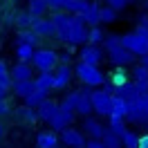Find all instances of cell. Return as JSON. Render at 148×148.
<instances>
[{
    "label": "cell",
    "instance_id": "obj_1",
    "mask_svg": "<svg viewBox=\"0 0 148 148\" xmlns=\"http://www.w3.org/2000/svg\"><path fill=\"white\" fill-rule=\"evenodd\" d=\"M121 45L130 49L135 56H144L148 54V32L144 29H137V32H130V34H123L121 36Z\"/></svg>",
    "mask_w": 148,
    "mask_h": 148
},
{
    "label": "cell",
    "instance_id": "obj_2",
    "mask_svg": "<svg viewBox=\"0 0 148 148\" xmlns=\"http://www.w3.org/2000/svg\"><path fill=\"white\" fill-rule=\"evenodd\" d=\"M88 43V27L81 14H70V36H67V45L74 49V45Z\"/></svg>",
    "mask_w": 148,
    "mask_h": 148
},
{
    "label": "cell",
    "instance_id": "obj_3",
    "mask_svg": "<svg viewBox=\"0 0 148 148\" xmlns=\"http://www.w3.org/2000/svg\"><path fill=\"white\" fill-rule=\"evenodd\" d=\"M76 76L83 81L85 85H90V88H97V85H103L106 83V76L101 74V70H99V65H90V63H81L76 65Z\"/></svg>",
    "mask_w": 148,
    "mask_h": 148
},
{
    "label": "cell",
    "instance_id": "obj_4",
    "mask_svg": "<svg viewBox=\"0 0 148 148\" xmlns=\"http://www.w3.org/2000/svg\"><path fill=\"white\" fill-rule=\"evenodd\" d=\"M126 121H130V123H146L148 121V94H139L130 103L128 112H126Z\"/></svg>",
    "mask_w": 148,
    "mask_h": 148
},
{
    "label": "cell",
    "instance_id": "obj_5",
    "mask_svg": "<svg viewBox=\"0 0 148 148\" xmlns=\"http://www.w3.org/2000/svg\"><path fill=\"white\" fill-rule=\"evenodd\" d=\"M32 63L36 65L38 72H52L56 67V63H58V54L54 49H34Z\"/></svg>",
    "mask_w": 148,
    "mask_h": 148
},
{
    "label": "cell",
    "instance_id": "obj_6",
    "mask_svg": "<svg viewBox=\"0 0 148 148\" xmlns=\"http://www.w3.org/2000/svg\"><path fill=\"white\" fill-rule=\"evenodd\" d=\"M110 101L112 94L108 90H92V112L99 117H110Z\"/></svg>",
    "mask_w": 148,
    "mask_h": 148
},
{
    "label": "cell",
    "instance_id": "obj_7",
    "mask_svg": "<svg viewBox=\"0 0 148 148\" xmlns=\"http://www.w3.org/2000/svg\"><path fill=\"white\" fill-rule=\"evenodd\" d=\"M108 61H110L112 65H121V67H123V65H130L135 61V54L119 43V45H114V47L108 49Z\"/></svg>",
    "mask_w": 148,
    "mask_h": 148
},
{
    "label": "cell",
    "instance_id": "obj_8",
    "mask_svg": "<svg viewBox=\"0 0 148 148\" xmlns=\"http://www.w3.org/2000/svg\"><path fill=\"white\" fill-rule=\"evenodd\" d=\"M52 23H54V27H56V38L67 43V36H70V14L58 11V14L52 16Z\"/></svg>",
    "mask_w": 148,
    "mask_h": 148
},
{
    "label": "cell",
    "instance_id": "obj_9",
    "mask_svg": "<svg viewBox=\"0 0 148 148\" xmlns=\"http://www.w3.org/2000/svg\"><path fill=\"white\" fill-rule=\"evenodd\" d=\"M72 121H74V110H65L58 106L56 114L49 119V126H52V130H63L67 126H72Z\"/></svg>",
    "mask_w": 148,
    "mask_h": 148
},
{
    "label": "cell",
    "instance_id": "obj_10",
    "mask_svg": "<svg viewBox=\"0 0 148 148\" xmlns=\"http://www.w3.org/2000/svg\"><path fill=\"white\" fill-rule=\"evenodd\" d=\"M70 79H72V67H70V63H61V67L54 72V85H52V90H63L65 85L70 83Z\"/></svg>",
    "mask_w": 148,
    "mask_h": 148
},
{
    "label": "cell",
    "instance_id": "obj_11",
    "mask_svg": "<svg viewBox=\"0 0 148 148\" xmlns=\"http://www.w3.org/2000/svg\"><path fill=\"white\" fill-rule=\"evenodd\" d=\"M56 110H58V103L52 101V99H47V97H45V99H43V101L36 106L38 119H40V121H47V123H49V119H52V117L56 114Z\"/></svg>",
    "mask_w": 148,
    "mask_h": 148
},
{
    "label": "cell",
    "instance_id": "obj_12",
    "mask_svg": "<svg viewBox=\"0 0 148 148\" xmlns=\"http://www.w3.org/2000/svg\"><path fill=\"white\" fill-rule=\"evenodd\" d=\"M74 112H79V114H83V117H88V114L92 112V90H90V85H88V90H81V92H79V101H76Z\"/></svg>",
    "mask_w": 148,
    "mask_h": 148
},
{
    "label": "cell",
    "instance_id": "obj_13",
    "mask_svg": "<svg viewBox=\"0 0 148 148\" xmlns=\"http://www.w3.org/2000/svg\"><path fill=\"white\" fill-rule=\"evenodd\" d=\"M32 29L36 32L38 36H43V38L56 36V27H54V23H52V20H45L43 16H40V18H34V23H32Z\"/></svg>",
    "mask_w": 148,
    "mask_h": 148
},
{
    "label": "cell",
    "instance_id": "obj_14",
    "mask_svg": "<svg viewBox=\"0 0 148 148\" xmlns=\"http://www.w3.org/2000/svg\"><path fill=\"white\" fill-rule=\"evenodd\" d=\"M81 16H83L85 25H90V27L101 25V7H99L97 2H88V7L81 11Z\"/></svg>",
    "mask_w": 148,
    "mask_h": 148
},
{
    "label": "cell",
    "instance_id": "obj_15",
    "mask_svg": "<svg viewBox=\"0 0 148 148\" xmlns=\"http://www.w3.org/2000/svg\"><path fill=\"white\" fill-rule=\"evenodd\" d=\"M83 130H88V135H90L92 139H101L103 135H106V130H108V128L88 114V117H85V121H83Z\"/></svg>",
    "mask_w": 148,
    "mask_h": 148
},
{
    "label": "cell",
    "instance_id": "obj_16",
    "mask_svg": "<svg viewBox=\"0 0 148 148\" xmlns=\"http://www.w3.org/2000/svg\"><path fill=\"white\" fill-rule=\"evenodd\" d=\"M61 139H63V144L65 146H83L85 144V139H83V135L79 132V130H74L72 126H67V128H63V135H61Z\"/></svg>",
    "mask_w": 148,
    "mask_h": 148
},
{
    "label": "cell",
    "instance_id": "obj_17",
    "mask_svg": "<svg viewBox=\"0 0 148 148\" xmlns=\"http://www.w3.org/2000/svg\"><path fill=\"white\" fill-rule=\"evenodd\" d=\"M103 58V52L99 49L97 45H88L81 49V61L83 63H90V65H99Z\"/></svg>",
    "mask_w": 148,
    "mask_h": 148
},
{
    "label": "cell",
    "instance_id": "obj_18",
    "mask_svg": "<svg viewBox=\"0 0 148 148\" xmlns=\"http://www.w3.org/2000/svg\"><path fill=\"white\" fill-rule=\"evenodd\" d=\"M27 79H34V72H32L29 63L18 61V63H16V67L11 70V81H27Z\"/></svg>",
    "mask_w": 148,
    "mask_h": 148
},
{
    "label": "cell",
    "instance_id": "obj_19",
    "mask_svg": "<svg viewBox=\"0 0 148 148\" xmlns=\"http://www.w3.org/2000/svg\"><path fill=\"white\" fill-rule=\"evenodd\" d=\"M130 103L121 97H114L112 94V101H110V117H123L126 119V112H128Z\"/></svg>",
    "mask_w": 148,
    "mask_h": 148
},
{
    "label": "cell",
    "instance_id": "obj_20",
    "mask_svg": "<svg viewBox=\"0 0 148 148\" xmlns=\"http://www.w3.org/2000/svg\"><path fill=\"white\" fill-rule=\"evenodd\" d=\"M36 144H38V148H54L58 144V137H56V132H52V130H43V132H38Z\"/></svg>",
    "mask_w": 148,
    "mask_h": 148
},
{
    "label": "cell",
    "instance_id": "obj_21",
    "mask_svg": "<svg viewBox=\"0 0 148 148\" xmlns=\"http://www.w3.org/2000/svg\"><path fill=\"white\" fill-rule=\"evenodd\" d=\"M34 85H36L38 90H43V92H49L52 85H54V74L52 72H40L36 79H34Z\"/></svg>",
    "mask_w": 148,
    "mask_h": 148
},
{
    "label": "cell",
    "instance_id": "obj_22",
    "mask_svg": "<svg viewBox=\"0 0 148 148\" xmlns=\"http://www.w3.org/2000/svg\"><path fill=\"white\" fill-rule=\"evenodd\" d=\"M34 88H36V85H34V79H27V81H14V83H11V90H14V94H18V97H27Z\"/></svg>",
    "mask_w": 148,
    "mask_h": 148
},
{
    "label": "cell",
    "instance_id": "obj_23",
    "mask_svg": "<svg viewBox=\"0 0 148 148\" xmlns=\"http://www.w3.org/2000/svg\"><path fill=\"white\" fill-rule=\"evenodd\" d=\"M16 56H18V61H23V63H29L32 56H34V47L27 45V43H16Z\"/></svg>",
    "mask_w": 148,
    "mask_h": 148
},
{
    "label": "cell",
    "instance_id": "obj_24",
    "mask_svg": "<svg viewBox=\"0 0 148 148\" xmlns=\"http://www.w3.org/2000/svg\"><path fill=\"white\" fill-rule=\"evenodd\" d=\"M38 38H40V36H38L36 32L29 27V29H23V32H18V38H16V43H27V45L34 47V45L38 43Z\"/></svg>",
    "mask_w": 148,
    "mask_h": 148
},
{
    "label": "cell",
    "instance_id": "obj_25",
    "mask_svg": "<svg viewBox=\"0 0 148 148\" xmlns=\"http://www.w3.org/2000/svg\"><path fill=\"white\" fill-rule=\"evenodd\" d=\"M101 141H103V146H106V148H123V146H121V137L117 135V132H112L110 128L106 130V135L101 137Z\"/></svg>",
    "mask_w": 148,
    "mask_h": 148
},
{
    "label": "cell",
    "instance_id": "obj_26",
    "mask_svg": "<svg viewBox=\"0 0 148 148\" xmlns=\"http://www.w3.org/2000/svg\"><path fill=\"white\" fill-rule=\"evenodd\" d=\"M11 74L7 72V63L5 61H0V90H5V92H9L11 90Z\"/></svg>",
    "mask_w": 148,
    "mask_h": 148
},
{
    "label": "cell",
    "instance_id": "obj_27",
    "mask_svg": "<svg viewBox=\"0 0 148 148\" xmlns=\"http://www.w3.org/2000/svg\"><path fill=\"white\" fill-rule=\"evenodd\" d=\"M45 94H47V92H43V90L34 88V90H32V92H29L27 97H23V99H25V106H29V108H36L38 103L45 99Z\"/></svg>",
    "mask_w": 148,
    "mask_h": 148
},
{
    "label": "cell",
    "instance_id": "obj_28",
    "mask_svg": "<svg viewBox=\"0 0 148 148\" xmlns=\"http://www.w3.org/2000/svg\"><path fill=\"white\" fill-rule=\"evenodd\" d=\"M85 7H88V0H65L63 2V9L67 14H81Z\"/></svg>",
    "mask_w": 148,
    "mask_h": 148
},
{
    "label": "cell",
    "instance_id": "obj_29",
    "mask_svg": "<svg viewBox=\"0 0 148 148\" xmlns=\"http://www.w3.org/2000/svg\"><path fill=\"white\" fill-rule=\"evenodd\" d=\"M47 9H49V7H47L45 0H29V9H27V11L34 16V18H40Z\"/></svg>",
    "mask_w": 148,
    "mask_h": 148
},
{
    "label": "cell",
    "instance_id": "obj_30",
    "mask_svg": "<svg viewBox=\"0 0 148 148\" xmlns=\"http://www.w3.org/2000/svg\"><path fill=\"white\" fill-rule=\"evenodd\" d=\"M121 146L123 148H139V137L132 130H123L121 132Z\"/></svg>",
    "mask_w": 148,
    "mask_h": 148
},
{
    "label": "cell",
    "instance_id": "obj_31",
    "mask_svg": "<svg viewBox=\"0 0 148 148\" xmlns=\"http://www.w3.org/2000/svg\"><path fill=\"white\" fill-rule=\"evenodd\" d=\"M103 36H106V34L101 32L99 25H94L92 29H88V43H90V45H99V43H103Z\"/></svg>",
    "mask_w": 148,
    "mask_h": 148
},
{
    "label": "cell",
    "instance_id": "obj_32",
    "mask_svg": "<svg viewBox=\"0 0 148 148\" xmlns=\"http://www.w3.org/2000/svg\"><path fill=\"white\" fill-rule=\"evenodd\" d=\"M18 117L23 121H36L38 119V112H36V108H29V106H23V108H18Z\"/></svg>",
    "mask_w": 148,
    "mask_h": 148
},
{
    "label": "cell",
    "instance_id": "obj_33",
    "mask_svg": "<svg viewBox=\"0 0 148 148\" xmlns=\"http://www.w3.org/2000/svg\"><path fill=\"white\" fill-rule=\"evenodd\" d=\"M32 23H34V16H32L29 11H20L18 16H16V25H18L20 29H29Z\"/></svg>",
    "mask_w": 148,
    "mask_h": 148
},
{
    "label": "cell",
    "instance_id": "obj_34",
    "mask_svg": "<svg viewBox=\"0 0 148 148\" xmlns=\"http://www.w3.org/2000/svg\"><path fill=\"white\" fill-rule=\"evenodd\" d=\"M108 119H110V126H108V128L121 137V132L126 130V119H123V117H108Z\"/></svg>",
    "mask_w": 148,
    "mask_h": 148
},
{
    "label": "cell",
    "instance_id": "obj_35",
    "mask_svg": "<svg viewBox=\"0 0 148 148\" xmlns=\"http://www.w3.org/2000/svg\"><path fill=\"white\" fill-rule=\"evenodd\" d=\"M76 101H79V92H70L63 101L58 103V106H61V108H65V110H74V108H76Z\"/></svg>",
    "mask_w": 148,
    "mask_h": 148
},
{
    "label": "cell",
    "instance_id": "obj_36",
    "mask_svg": "<svg viewBox=\"0 0 148 148\" xmlns=\"http://www.w3.org/2000/svg\"><path fill=\"white\" fill-rule=\"evenodd\" d=\"M114 18H117V9H112L110 5L101 7V23H114Z\"/></svg>",
    "mask_w": 148,
    "mask_h": 148
},
{
    "label": "cell",
    "instance_id": "obj_37",
    "mask_svg": "<svg viewBox=\"0 0 148 148\" xmlns=\"http://www.w3.org/2000/svg\"><path fill=\"white\" fill-rule=\"evenodd\" d=\"M128 81V76H126V72L121 70V65H119V70H114L110 76V85H121V83H126Z\"/></svg>",
    "mask_w": 148,
    "mask_h": 148
},
{
    "label": "cell",
    "instance_id": "obj_38",
    "mask_svg": "<svg viewBox=\"0 0 148 148\" xmlns=\"http://www.w3.org/2000/svg\"><path fill=\"white\" fill-rule=\"evenodd\" d=\"M119 43H121V36H117V34H108V36H103V45H106V49L119 45Z\"/></svg>",
    "mask_w": 148,
    "mask_h": 148
},
{
    "label": "cell",
    "instance_id": "obj_39",
    "mask_svg": "<svg viewBox=\"0 0 148 148\" xmlns=\"http://www.w3.org/2000/svg\"><path fill=\"white\" fill-rule=\"evenodd\" d=\"M132 76H135V81H139V79H148V67H144L141 63L135 65V70H132Z\"/></svg>",
    "mask_w": 148,
    "mask_h": 148
},
{
    "label": "cell",
    "instance_id": "obj_40",
    "mask_svg": "<svg viewBox=\"0 0 148 148\" xmlns=\"http://www.w3.org/2000/svg\"><path fill=\"white\" fill-rule=\"evenodd\" d=\"M106 5H110L112 9L121 11V9H126V5H128V0H106Z\"/></svg>",
    "mask_w": 148,
    "mask_h": 148
},
{
    "label": "cell",
    "instance_id": "obj_41",
    "mask_svg": "<svg viewBox=\"0 0 148 148\" xmlns=\"http://www.w3.org/2000/svg\"><path fill=\"white\" fill-rule=\"evenodd\" d=\"M135 85H137L139 94H148V79H139V81H135Z\"/></svg>",
    "mask_w": 148,
    "mask_h": 148
},
{
    "label": "cell",
    "instance_id": "obj_42",
    "mask_svg": "<svg viewBox=\"0 0 148 148\" xmlns=\"http://www.w3.org/2000/svg\"><path fill=\"white\" fill-rule=\"evenodd\" d=\"M9 103L5 101V99H0V119H2V117H7V114H9Z\"/></svg>",
    "mask_w": 148,
    "mask_h": 148
},
{
    "label": "cell",
    "instance_id": "obj_43",
    "mask_svg": "<svg viewBox=\"0 0 148 148\" xmlns=\"http://www.w3.org/2000/svg\"><path fill=\"white\" fill-rule=\"evenodd\" d=\"M45 2H47L49 9H63V2H65V0H45Z\"/></svg>",
    "mask_w": 148,
    "mask_h": 148
},
{
    "label": "cell",
    "instance_id": "obj_44",
    "mask_svg": "<svg viewBox=\"0 0 148 148\" xmlns=\"http://www.w3.org/2000/svg\"><path fill=\"white\" fill-rule=\"evenodd\" d=\"M85 148H106V146L101 139H90V141H85Z\"/></svg>",
    "mask_w": 148,
    "mask_h": 148
},
{
    "label": "cell",
    "instance_id": "obj_45",
    "mask_svg": "<svg viewBox=\"0 0 148 148\" xmlns=\"http://www.w3.org/2000/svg\"><path fill=\"white\" fill-rule=\"evenodd\" d=\"M137 29H144V32H148V16H139V20H137Z\"/></svg>",
    "mask_w": 148,
    "mask_h": 148
},
{
    "label": "cell",
    "instance_id": "obj_46",
    "mask_svg": "<svg viewBox=\"0 0 148 148\" xmlns=\"http://www.w3.org/2000/svg\"><path fill=\"white\" fill-rule=\"evenodd\" d=\"M58 61H61V63H70V61H72V54H70V52H63V54L58 56Z\"/></svg>",
    "mask_w": 148,
    "mask_h": 148
},
{
    "label": "cell",
    "instance_id": "obj_47",
    "mask_svg": "<svg viewBox=\"0 0 148 148\" xmlns=\"http://www.w3.org/2000/svg\"><path fill=\"white\" fill-rule=\"evenodd\" d=\"M139 148H148V135L139 137Z\"/></svg>",
    "mask_w": 148,
    "mask_h": 148
},
{
    "label": "cell",
    "instance_id": "obj_48",
    "mask_svg": "<svg viewBox=\"0 0 148 148\" xmlns=\"http://www.w3.org/2000/svg\"><path fill=\"white\" fill-rule=\"evenodd\" d=\"M141 65H144V67H148V54L141 56Z\"/></svg>",
    "mask_w": 148,
    "mask_h": 148
},
{
    "label": "cell",
    "instance_id": "obj_49",
    "mask_svg": "<svg viewBox=\"0 0 148 148\" xmlns=\"http://www.w3.org/2000/svg\"><path fill=\"white\" fill-rule=\"evenodd\" d=\"M5 137V126H2V121H0V139Z\"/></svg>",
    "mask_w": 148,
    "mask_h": 148
},
{
    "label": "cell",
    "instance_id": "obj_50",
    "mask_svg": "<svg viewBox=\"0 0 148 148\" xmlns=\"http://www.w3.org/2000/svg\"><path fill=\"white\" fill-rule=\"evenodd\" d=\"M5 94H7L5 90H0V99H5Z\"/></svg>",
    "mask_w": 148,
    "mask_h": 148
},
{
    "label": "cell",
    "instance_id": "obj_51",
    "mask_svg": "<svg viewBox=\"0 0 148 148\" xmlns=\"http://www.w3.org/2000/svg\"><path fill=\"white\" fill-rule=\"evenodd\" d=\"M72 148H85V144H83V146H72Z\"/></svg>",
    "mask_w": 148,
    "mask_h": 148
},
{
    "label": "cell",
    "instance_id": "obj_52",
    "mask_svg": "<svg viewBox=\"0 0 148 148\" xmlns=\"http://www.w3.org/2000/svg\"><path fill=\"white\" fill-rule=\"evenodd\" d=\"M144 126H146V128H148V121H146V123H144Z\"/></svg>",
    "mask_w": 148,
    "mask_h": 148
},
{
    "label": "cell",
    "instance_id": "obj_53",
    "mask_svg": "<svg viewBox=\"0 0 148 148\" xmlns=\"http://www.w3.org/2000/svg\"><path fill=\"white\" fill-rule=\"evenodd\" d=\"M146 9H148V0H146Z\"/></svg>",
    "mask_w": 148,
    "mask_h": 148
},
{
    "label": "cell",
    "instance_id": "obj_54",
    "mask_svg": "<svg viewBox=\"0 0 148 148\" xmlns=\"http://www.w3.org/2000/svg\"><path fill=\"white\" fill-rule=\"evenodd\" d=\"M54 148H58V144H56V146H54Z\"/></svg>",
    "mask_w": 148,
    "mask_h": 148
},
{
    "label": "cell",
    "instance_id": "obj_55",
    "mask_svg": "<svg viewBox=\"0 0 148 148\" xmlns=\"http://www.w3.org/2000/svg\"><path fill=\"white\" fill-rule=\"evenodd\" d=\"M128 2H132V0H128Z\"/></svg>",
    "mask_w": 148,
    "mask_h": 148
}]
</instances>
